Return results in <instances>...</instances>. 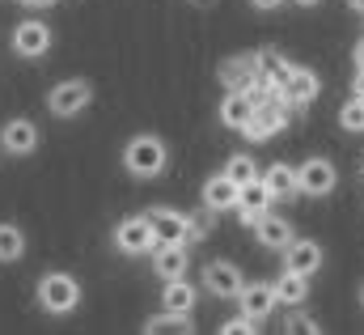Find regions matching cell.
<instances>
[{
	"label": "cell",
	"mask_w": 364,
	"mask_h": 335,
	"mask_svg": "<svg viewBox=\"0 0 364 335\" xmlns=\"http://www.w3.org/2000/svg\"><path fill=\"white\" fill-rule=\"evenodd\" d=\"M123 170H127L136 182L161 178V174L170 170V145H166L157 132H136V136L123 145Z\"/></svg>",
	"instance_id": "6da1fadb"
},
{
	"label": "cell",
	"mask_w": 364,
	"mask_h": 335,
	"mask_svg": "<svg viewBox=\"0 0 364 335\" xmlns=\"http://www.w3.org/2000/svg\"><path fill=\"white\" fill-rule=\"evenodd\" d=\"M81 297H85V289L73 272H43L34 284V302L51 319H68L73 310H81Z\"/></svg>",
	"instance_id": "7a4b0ae2"
},
{
	"label": "cell",
	"mask_w": 364,
	"mask_h": 335,
	"mask_svg": "<svg viewBox=\"0 0 364 335\" xmlns=\"http://www.w3.org/2000/svg\"><path fill=\"white\" fill-rule=\"evenodd\" d=\"M110 242H114V251L127 254V259H149V254L161 247V238H157V230H153V217H149V212H136V217L114 221Z\"/></svg>",
	"instance_id": "3957f363"
},
{
	"label": "cell",
	"mask_w": 364,
	"mask_h": 335,
	"mask_svg": "<svg viewBox=\"0 0 364 335\" xmlns=\"http://www.w3.org/2000/svg\"><path fill=\"white\" fill-rule=\"evenodd\" d=\"M51 47H55V30L43 21V17H21L13 30H9V51L17 56V60H47L51 56Z\"/></svg>",
	"instance_id": "277c9868"
},
{
	"label": "cell",
	"mask_w": 364,
	"mask_h": 335,
	"mask_svg": "<svg viewBox=\"0 0 364 335\" xmlns=\"http://www.w3.org/2000/svg\"><path fill=\"white\" fill-rule=\"evenodd\" d=\"M93 102V81L90 77H68V81H55L47 89V115L51 119H77L85 115V106Z\"/></svg>",
	"instance_id": "5b68a950"
},
{
	"label": "cell",
	"mask_w": 364,
	"mask_h": 335,
	"mask_svg": "<svg viewBox=\"0 0 364 335\" xmlns=\"http://www.w3.org/2000/svg\"><path fill=\"white\" fill-rule=\"evenodd\" d=\"M296 182H301V195L309 200H326L335 187H339V166L322 153H309L301 166H296Z\"/></svg>",
	"instance_id": "8992f818"
},
{
	"label": "cell",
	"mask_w": 364,
	"mask_h": 335,
	"mask_svg": "<svg viewBox=\"0 0 364 335\" xmlns=\"http://www.w3.org/2000/svg\"><path fill=\"white\" fill-rule=\"evenodd\" d=\"M199 276H203V293L220 297V302H237V293L246 284V276H242V267L233 259H208Z\"/></svg>",
	"instance_id": "52a82bcc"
},
{
	"label": "cell",
	"mask_w": 364,
	"mask_h": 335,
	"mask_svg": "<svg viewBox=\"0 0 364 335\" xmlns=\"http://www.w3.org/2000/svg\"><path fill=\"white\" fill-rule=\"evenodd\" d=\"M38 123L34 119H26V115H13L4 128H0V149L9 153V158H34L38 153Z\"/></svg>",
	"instance_id": "ba28073f"
},
{
	"label": "cell",
	"mask_w": 364,
	"mask_h": 335,
	"mask_svg": "<svg viewBox=\"0 0 364 335\" xmlns=\"http://www.w3.org/2000/svg\"><path fill=\"white\" fill-rule=\"evenodd\" d=\"M272 191L263 187V178H250V182H242V191H237V225H246V230H255L267 212H272Z\"/></svg>",
	"instance_id": "9c48e42d"
},
{
	"label": "cell",
	"mask_w": 364,
	"mask_h": 335,
	"mask_svg": "<svg viewBox=\"0 0 364 335\" xmlns=\"http://www.w3.org/2000/svg\"><path fill=\"white\" fill-rule=\"evenodd\" d=\"M237 310H242V314H250L255 323H267L275 310H279L272 280H246V284H242V293H237Z\"/></svg>",
	"instance_id": "30bf717a"
},
{
	"label": "cell",
	"mask_w": 364,
	"mask_h": 335,
	"mask_svg": "<svg viewBox=\"0 0 364 335\" xmlns=\"http://www.w3.org/2000/svg\"><path fill=\"white\" fill-rule=\"evenodd\" d=\"M279 254H284V267H292V272H301V276H318L322 263H326L322 242H314V238H292Z\"/></svg>",
	"instance_id": "8fae6325"
},
{
	"label": "cell",
	"mask_w": 364,
	"mask_h": 335,
	"mask_svg": "<svg viewBox=\"0 0 364 335\" xmlns=\"http://www.w3.org/2000/svg\"><path fill=\"white\" fill-rule=\"evenodd\" d=\"M149 217H153V230H157V238H161V242H170V247H191V242H186L191 217H186L182 208L157 204V208H149Z\"/></svg>",
	"instance_id": "7c38bea8"
},
{
	"label": "cell",
	"mask_w": 364,
	"mask_h": 335,
	"mask_svg": "<svg viewBox=\"0 0 364 335\" xmlns=\"http://www.w3.org/2000/svg\"><path fill=\"white\" fill-rule=\"evenodd\" d=\"M237 191H242V187H237V182H233V178L220 170V174L203 178V187H199V204H203V208H212V212L220 217V212L237 208Z\"/></svg>",
	"instance_id": "4fadbf2b"
},
{
	"label": "cell",
	"mask_w": 364,
	"mask_h": 335,
	"mask_svg": "<svg viewBox=\"0 0 364 335\" xmlns=\"http://www.w3.org/2000/svg\"><path fill=\"white\" fill-rule=\"evenodd\" d=\"M279 93H284V98H292L296 106H309V102H318V98H322V77H318L309 64H292V68H288V81H284Z\"/></svg>",
	"instance_id": "5bb4252c"
},
{
	"label": "cell",
	"mask_w": 364,
	"mask_h": 335,
	"mask_svg": "<svg viewBox=\"0 0 364 335\" xmlns=\"http://www.w3.org/2000/svg\"><path fill=\"white\" fill-rule=\"evenodd\" d=\"M216 81L225 85V89H242V93H250V85L259 81L255 56H229V60H220V68H216Z\"/></svg>",
	"instance_id": "9a60e30c"
},
{
	"label": "cell",
	"mask_w": 364,
	"mask_h": 335,
	"mask_svg": "<svg viewBox=\"0 0 364 335\" xmlns=\"http://www.w3.org/2000/svg\"><path fill=\"white\" fill-rule=\"evenodd\" d=\"M263 178V187L272 191L275 204H288V200H296L301 195V182H296V166H288V162H272V166L259 174Z\"/></svg>",
	"instance_id": "2e32d148"
},
{
	"label": "cell",
	"mask_w": 364,
	"mask_h": 335,
	"mask_svg": "<svg viewBox=\"0 0 364 335\" xmlns=\"http://www.w3.org/2000/svg\"><path fill=\"white\" fill-rule=\"evenodd\" d=\"M255 106H259V102H255L250 93H242V89H225V98H220V110H216V115H220V123H225L229 132H242V128L250 123Z\"/></svg>",
	"instance_id": "e0dca14e"
},
{
	"label": "cell",
	"mask_w": 364,
	"mask_h": 335,
	"mask_svg": "<svg viewBox=\"0 0 364 335\" xmlns=\"http://www.w3.org/2000/svg\"><path fill=\"white\" fill-rule=\"evenodd\" d=\"M272 289H275L279 310H292V306H305V302H309V276H301V272H292V267H284V272L275 276Z\"/></svg>",
	"instance_id": "ac0fdd59"
},
{
	"label": "cell",
	"mask_w": 364,
	"mask_h": 335,
	"mask_svg": "<svg viewBox=\"0 0 364 335\" xmlns=\"http://www.w3.org/2000/svg\"><path fill=\"white\" fill-rule=\"evenodd\" d=\"M149 259H153V276H161V280H178V276L191 272V247H170V242H161Z\"/></svg>",
	"instance_id": "d6986e66"
},
{
	"label": "cell",
	"mask_w": 364,
	"mask_h": 335,
	"mask_svg": "<svg viewBox=\"0 0 364 335\" xmlns=\"http://www.w3.org/2000/svg\"><path fill=\"white\" fill-rule=\"evenodd\" d=\"M255 56V68H259V81H267L272 89H284L288 81V68H292V60L279 51V47H259V51H250Z\"/></svg>",
	"instance_id": "ffe728a7"
},
{
	"label": "cell",
	"mask_w": 364,
	"mask_h": 335,
	"mask_svg": "<svg viewBox=\"0 0 364 335\" xmlns=\"http://www.w3.org/2000/svg\"><path fill=\"white\" fill-rule=\"evenodd\" d=\"M292 238H296V234H292V225H288L284 217H275V212H267V217L255 225V242H259L263 251H284Z\"/></svg>",
	"instance_id": "44dd1931"
},
{
	"label": "cell",
	"mask_w": 364,
	"mask_h": 335,
	"mask_svg": "<svg viewBox=\"0 0 364 335\" xmlns=\"http://www.w3.org/2000/svg\"><path fill=\"white\" fill-rule=\"evenodd\" d=\"M161 310L174 314H195V284L178 276V280H161Z\"/></svg>",
	"instance_id": "7402d4cb"
},
{
	"label": "cell",
	"mask_w": 364,
	"mask_h": 335,
	"mask_svg": "<svg viewBox=\"0 0 364 335\" xmlns=\"http://www.w3.org/2000/svg\"><path fill=\"white\" fill-rule=\"evenodd\" d=\"M26 251H30L26 230L13 221H0V263H17V259H26Z\"/></svg>",
	"instance_id": "603a6c76"
},
{
	"label": "cell",
	"mask_w": 364,
	"mask_h": 335,
	"mask_svg": "<svg viewBox=\"0 0 364 335\" xmlns=\"http://www.w3.org/2000/svg\"><path fill=\"white\" fill-rule=\"evenodd\" d=\"M144 331H149V335H161V331L191 335V331H195V314H174V310H161V314L144 319Z\"/></svg>",
	"instance_id": "cb8c5ba5"
},
{
	"label": "cell",
	"mask_w": 364,
	"mask_h": 335,
	"mask_svg": "<svg viewBox=\"0 0 364 335\" xmlns=\"http://www.w3.org/2000/svg\"><path fill=\"white\" fill-rule=\"evenodd\" d=\"M339 128L348 132V136H364V98H348L343 106H339Z\"/></svg>",
	"instance_id": "d4e9b609"
},
{
	"label": "cell",
	"mask_w": 364,
	"mask_h": 335,
	"mask_svg": "<svg viewBox=\"0 0 364 335\" xmlns=\"http://www.w3.org/2000/svg\"><path fill=\"white\" fill-rule=\"evenodd\" d=\"M225 174L242 187V182H250V178H259L263 170H259V162L250 158V153H229V162H225Z\"/></svg>",
	"instance_id": "484cf974"
},
{
	"label": "cell",
	"mask_w": 364,
	"mask_h": 335,
	"mask_svg": "<svg viewBox=\"0 0 364 335\" xmlns=\"http://www.w3.org/2000/svg\"><path fill=\"white\" fill-rule=\"evenodd\" d=\"M212 217H216L212 208H203V212H195V217H191V230H186V242H191V247L208 242V234H212Z\"/></svg>",
	"instance_id": "4316f807"
},
{
	"label": "cell",
	"mask_w": 364,
	"mask_h": 335,
	"mask_svg": "<svg viewBox=\"0 0 364 335\" xmlns=\"http://www.w3.org/2000/svg\"><path fill=\"white\" fill-rule=\"evenodd\" d=\"M259 331H263V323H255V319H250V314H242V310H237L233 319H225V323H220V335H259Z\"/></svg>",
	"instance_id": "83f0119b"
},
{
	"label": "cell",
	"mask_w": 364,
	"mask_h": 335,
	"mask_svg": "<svg viewBox=\"0 0 364 335\" xmlns=\"http://www.w3.org/2000/svg\"><path fill=\"white\" fill-rule=\"evenodd\" d=\"M284 331L318 335V331H322V323H318V319H309V314H301V306H292V314H288V319H284Z\"/></svg>",
	"instance_id": "f1b7e54d"
},
{
	"label": "cell",
	"mask_w": 364,
	"mask_h": 335,
	"mask_svg": "<svg viewBox=\"0 0 364 335\" xmlns=\"http://www.w3.org/2000/svg\"><path fill=\"white\" fill-rule=\"evenodd\" d=\"M17 4H21L26 13H47V9H55L60 0H17Z\"/></svg>",
	"instance_id": "f546056e"
},
{
	"label": "cell",
	"mask_w": 364,
	"mask_h": 335,
	"mask_svg": "<svg viewBox=\"0 0 364 335\" xmlns=\"http://www.w3.org/2000/svg\"><path fill=\"white\" fill-rule=\"evenodd\" d=\"M250 4H255L259 13H275V9H284L288 0H250Z\"/></svg>",
	"instance_id": "4dcf8cb0"
},
{
	"label": "cell",
	"mask_w": 364,
	"mask_h": 335,
	"mask_svg": "<svg viewBox=\"0 0 364 335\" xmlns=\"http://www.w3.org/2000/svg\"><path fill=\"white\" fill-rule=\"evenodd\" d=\"M352 93H356V98H364V68H356V73H352Z\"/></svg>",
	"instance_id": "1f68e13d"
},
{
	"label": "cell",
	"mask_w": 364,
	"mask_h": 335,
	"mask_svg": "<svg viewBox=\"0 0 364 335\" xmlns=\"http://www.w3.org/2000/svg\"><path fill=\"white\" fill-rule=\"evenodd\" d=\"M352 64H356V68H364V38L352 47Z\"/></svg>",
	"instance_id": "d6a6232c"
},
{
	"label": "cell",
	"mask_w": 364,
	"mask_h": 335,
	"mask_svg": "<svg viewBox=\"0 0 364 335\" xmlns=\"http://www.w3.org/2000/svg\"><path fill=\"white\" fill-rule=\"evenodd\" d=\"M288 4H296V9H318L322 0H288Z\"/></svg>",
	"instance_id": "836d02e7"
},
{
	"label": "cell",
	"mask_w": 364,
	"mask_h": 335,
	"mask_svg": "<svg viewBox=\"0 0 364 335\" xmlns=\"http://www.w3.org/2000/svg\"><path fill=\"white\" fill-rule=\"evenodd\" d=\"M343 4H348L352 13H360V17H364V0H343Z\"/></svg>",
	"instance_id": "e575fe53"
},
{
	"label": "cell",
	"mask_w": 364,
	"mask_h": 335,
	"mask_svg": "<svg viewBox=\"0 0 364 335\" xmlns=\"http://www.w3.org/2000/svg\"><path fill=\"white\" fill-rule=\"evenodd\" d=\"M191 4H212V0H191Z\"/></svg>",
	"instance_id": "d590c367"
},
{
	"label": "cell",
	"mask_w": 364,
	"mask_h": 335,
	"mask_svg": "<svg viewBox=\"0 0 364 335\" xmlns=\"http://www.w3.org/2000/svg\"><path fill=\"white\" fill-rule=\"evenodd\" d=\"M360 306H364V289H360Z\"/></svg>",
	"instance_id": "8d00e7d4"
},
{
	"label": "cell",
	"mask_w": 364,
	"mask_h": 335,
	"mask_svg": "<svg viewBox=\"0 0 364 335\" xmlns=\"http://www.w3.org/2000/svg\"><path fill=\"white\" fill-rule=\"evenodd\" d=\"M360 178H364V162H360Z\"/></svg>",
	"instance_id": "74e56055"
},
{
	"label": "cell",
	"mask_w": 364,
	"mask_h": 335,
	"mask_svg": "<svg viewBox=\"0 0 364 335\" xmlns=\"http://www.w3.org/2000/svg\"><path fill=\"white\" fill-rule=\"evenodd\" d=\"M0 153H4V149H0Z\"/></svg>",
	"instance_id": "f35d334b"
}]
</instances>
